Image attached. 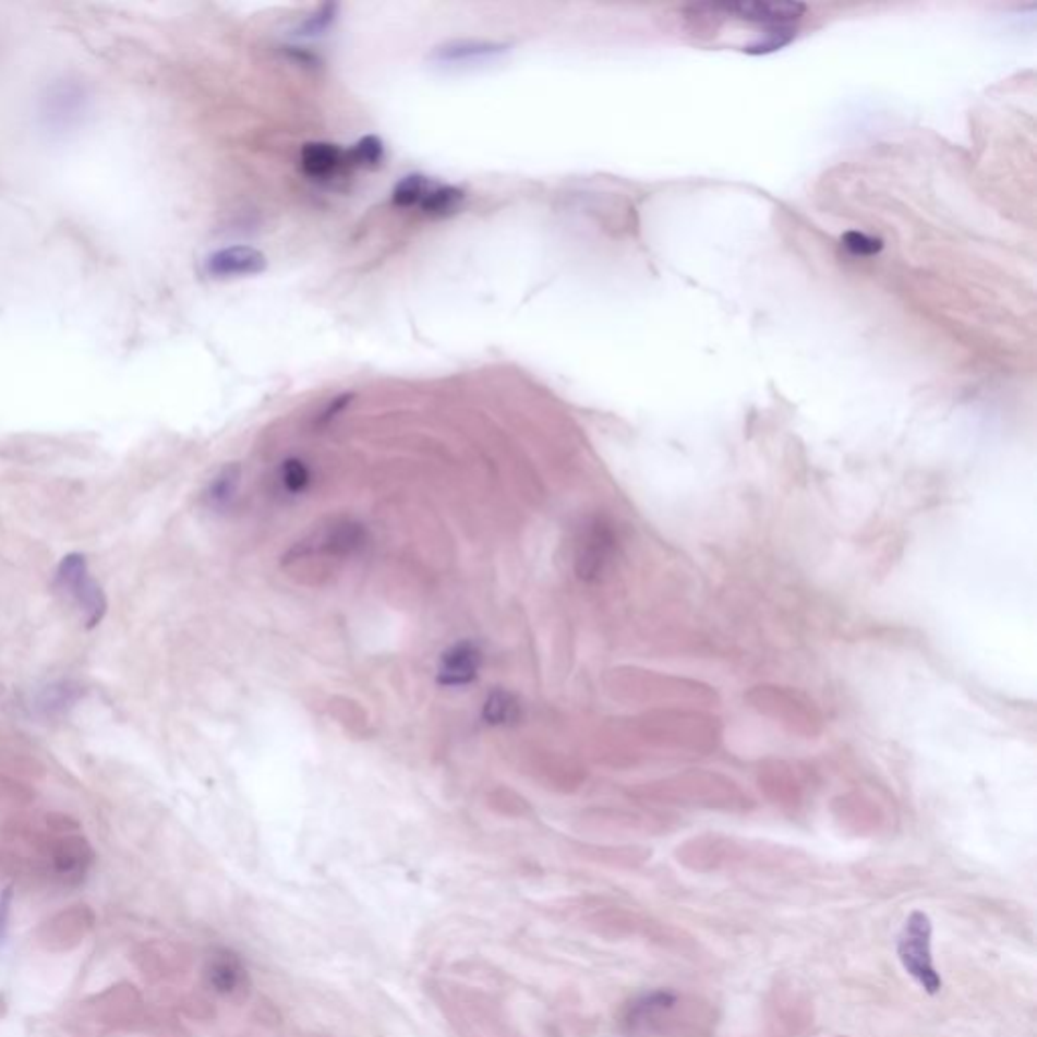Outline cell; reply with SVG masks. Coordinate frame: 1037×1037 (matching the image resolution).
<instances>
[{"label": "cell", "mask_w": 1037, "mask_h": 1037, "mask_svg": "<svg viewBox=\"0 0 1037 1037\" xmlns=\"http://www.w3.org/2000/svg\"><path fill=\"white\" fill-rule=\"evenodd\" d=\"M897 958L926 993L934 994L942 989V979L932 958V923L920 909L912 912L900 930Z\"/></svg>", "instance_id": "1"}, {"label": "cell", "mask_w": 1037, "mask_h": 1037, "mask_svg": "<svg viewBox=\"0 0 1037 1037\" xmlns=\"http://www.w3.org/2000/svg\"><path fill=\"white\" fill-rule=\"evenodd\" d=\"M58 588L82 612L87 628H96L108 612V600L87 569L86 555L70 554L59 562Z\"/></svg>", "instance_id": "2"}, {"label": "cell", "mask_w": 1037, "mask_h": 1037, "mask_svg": "<svg viewBox=\"0 0 1037 1037\" xmlns=\"http://www.w3.org/2000/svg\"><path fill=\"white\" fill-rule=\"evenodd\" d=\"M89 110V94L86 86L75 80H59L45 89L39 114L45 129L51 132H70L82 124Z\"/></svg>", "instance_id": "3"}, {"label": "cell", "mask_w": 1037, "mask_h": 1037, "mask_svg": "<svg viewBox=\"0 0 1037 1037\" xmlns=\"http://www.w3.org/2000/svg\"><path fill=\"white\" fill-rule=\"evenodd\" d=\"M616 554V535L608 523L596 519L583 527L576 545V574L582 580H598Z\"/></svg>", "instance_id": "4"}, {"label": "cell", "mask_w": 1037, "mask_h": 1037, "mask_svg": "<svg viewBox=\"0 0 1037 1037\" xmlns=\"http://www.w3.org/2000/svg\"><path fill=\"white\" fill-rule=\"evenodd\" d=\"M205 979L215 993L229 999H243L250 991V975L238 954L226 949H217L207 958Z\"/></svg>", "instance_id": "5"}, {"label": "cell", "mask_w": 1037, "mask_h": 1037, "mask_svg": "<svg viewBox=\"0 0 1037 1037\" xmlns=\"http://www.w3.org/2000/svg\"><path fill=\"white\" fill-rule=\"evenodd\" d=\"M268 260L252 245H231L217 250L205 262V270L214 278H242L266 270Z\"/></svg>", "instance_id": "6"}, {"label": "cell", "mask_w": 1037, "mask_h": 1037, "mask_svg": "<svg viewBox=\"0 0 1037 1037\" xmlns=\"http://www.w3.org/2000/svg\"><path fill=\"white\" fill-rule=\"evenodd\" d=\"M481 663H483V653L474 642L470 640L458 642L442 654L438 683L446 687H465L477 679Z\"/></svg>", "instance_id": "7"}, {"label": "cell", "mask_w": 1037, "mask_h": 1037, "mask_svg": "<svg viewBox=\"0 0 1037 1037\" xmlns=\"http://www.w3.org/2000/svg\"><path fill=\"white\" fill-rule=\"evenodd\" d=\"M309 543H316V552L328 557H351L365 547L367 531L353 519H341L333 521Z\"/></svg>", "instance_id": "8"}, {"label": "cell", "mask_w": 1037, "mask_h": 1037, "mask_svg": "<svg viewBox=\"0 0 1037 1037\" xmlns=\"http://www.w3.org/2000/svg\"><path fill=\"white\" fill-rule=\"evenodd\" d=\"M300 169L314 181H328L351 169L347 150L330 143H309L300 150Z\"/></svg>", "instance_id": "9"}, {"label": "cell", "mask_w": 1037, "mask_h": 1037, "mask_svg": "<svg viewBox=\"0 0 1037 1037\" xmlns=\"http://www.w3.org/2000/svg\"><path fill=\"white\" fill-rule=\"evenodd\" d=\"M507 51H509V45L465 39V41H453V44L436 47L432 59L438 63H470V61L497 58Z\"/></svg>", "instance_id": "10"}, {"label": "cell", "mask_w": 1037, "mask_h": 1037, "mask_svg": "<svg viewBox=\"0 0 1037 1037\" xmlns=\"http://www.w3.org/2000/svg\"><path fill=\"white\" fill-rule=\"evenodd\" d=\"M465 200H467V193L462 189L432 183L418 207L430 217H446V215L456 214Z\"/></svg>", "instance_id": "11"}, {"label": "cell", "mask_w": 1037, "mask_h": 1037, "mask_svg": "<svg viewBox=\"0 0 1037 1037\" xmlns=\"http://www.w3.org/2000/svg\"><path fill=\"white\" fill-rule=\"evenodd\" d=\"M483 718L484 722L491 725L515 724L521 718V703L509 691L497 689L486 697Z\"/></svg>", "instance_id": "12"}, {"label": "cell", "mask_w": 1037, "mask_h": 1037, "mask_svg": "<svg viewBox=\"0 0 1037 1037\" xmlns=\"http://www.w3.org/2000/svg\"><path fill=\"white\" fill-rule=\"evenodd\" d=\"M238 484H240V467L231 465V467H226L221 470L217 477H215L207 493H205V498L212 507H226L231 498L236 497V491H238Z\"/></svg>", "instance_id": "13"}, {"label": "cell", "mask_w": 1037, "mask_h": 1037, "mask_svg": "<svg viewBox=\"0 0 1037 1037\" xmlns=\"http://www.w3.org/2000/svg\"><path fill=\"white\" fill-rule=\"evenodd\" d=\"M385 148L379 136L370 134L359 138L349 150H347V160L349 167H379L384 162Z\"/></svg>", "instance_id": "14"}, {"label": "cell", "mask_w": 1037, "mask_h": 1037, "mask_svg": "<svg viewBox=\"0 0 1037 1037\" xmlns=\"http://www.w3.org/2000/svg\"><path fill=\"white\" fill-rule=\"evenodd\" d=\"M80 697V687L73 685V683H58V685H51L47 687L41 697H39V708L47 713V715H53V713H61V711L70 710L73 703L77 701Z\"/></svg>", "instance_id": "15"}, {"label": "cell", "mask_w": 1037, "mask_h": 1037, "mask_svg": "<svg viewBox=\"0 0 1037 1037\" xmlns=\"http://www.w3.org/2000/svg\"><path fill=\"white\" fill-rule=\"evenodd\" d=\"M430 185H432V181L426 179L424 174H408L399 181L398 185L394 186L391 201H394L396 207H403V209L420 205V201L424 200Z\"/></svg>", "instance_id": "16"}, {"label": "cell", "mask_w": 1037, "mask_h": 1037, "mask_svg": "<svg viewBox=\"0 0 1037 1037\" xmlns=\"http://www.w3.org/2000/svg\"><path fill=\"white\" fill-rule=\"evenodd\" d=\"M280 483L285 486L286 493L300 495L311 484V470L300 458H288L280 469Z\"/></svg>", "instance_id": "17"}, {"label": "cell", "mask_w": 1037, "mask_h": 1037, "mask_svg": "<svg viewBox=\"0 0 1037 1037\" xmlns=\"http://www.w3.org/2000/svg\"><path fill=\"white\" fill-rule=\"evenodd\" d=\"M841 243L852 252L853 256H876L880 254L883 243L880 238H871L859 231H849L843 236Z\"/></svg>", "instance_id": "18"}, {"label": "cell", "mask_w": 1037, "mask_h": 1037, "mask_svg": "<svg viewBox=\"0 0 1037 1037\" xmlns=\"http://www.w3.org/2000/svg\"><path fill=\"white\" fill-rule=\"evenodd\" d=\"M337 11H339V4H323L314 15L302 23V35H318L327 31L337 19Z\"/></svg>", "instance_id": "19"}, {"label": "cell", "mask_w": 1037, "mask_h": 1037, "mask_svg": "<svg viewBox=\"0 0 1037 1037\" xmlns=\"http://www.w3.org/2000/svg\"><path fill=\"white\" fill-rule=\"evenodd\" d=\"M351 398H353V396H341V398L330 401L327 410L323 413V422H328V420H333L337 413L342 412V410L351 403Z\"/></svg>", "instance_id": "20"}]
</instances>
